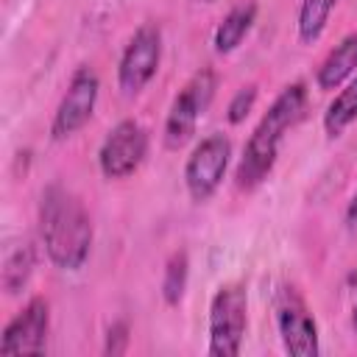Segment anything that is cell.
<instances>
[{
  "label": "cell",
  "mask_w": 357,
  "mask_h": 357,
  "mask_svg": "<svg viewBox=\"0 0 357 357\" xmlns=\"http://www.w3.org/2000/svg\"><path fill=\"white\" fill-rule=\"evenodd\" d=\"M50 329V304L42 296H33L3 329L0 335V354H42Z\"/></svg>",
  "instance_id": "obj_10"
},
{
  "label": "cell",
  "mask_w": 357,
  "mask_h": 357,
  "mask_svg": "<svg viewBox=\"0 0 357 357\" xmlns=\"http://www.w3.org/2000/svg\"><path fill=\"white\" fill-rule=\"evenodd\" d=\"M346 223H349L351 229H357V192L351 195V201H349V206H346Z\"/></svg>",
  "instance_id": "obj_19"
},
{
  "label": "cell",
  "mask_w": 357,
  "mask_h": 357,
  "mask_svg": "<svg viewBox=\"0 0 357 357\" xmlns=\"http://www.w3.org/2000/svg\"><path fill=\"white\" fill-rule=\"evenodd\" d=\"M148 156V131L137 120H120L112 126L98 151V167L106 178H128Z\"/></svg>",
  "instance_id": "obj_8"
},
{
  "label": "cell",
  "mask_w": 357,
  "mask_h": 357,
  "mask_svg": "<svg viewBox=\"0 0 357 357\" xmlns=\"http://www.w3.org/2000/svg\"><path fill=\"white\" fill-rule=\"evenodd\" d=\"M33 265H36L33 245L25 243V245L14 248L6 257V265H3V287H6V293H17L20 287H25L28 276L33 273Z\"/></svg>",
  "instance_id": "obj_16"
},
{
  "label": "cell",
  "mask_w": 357,
  "mask_h": 357,
  "mask_svg": "<svg viewBox=\"0 0 357 357\" xmlns=\"http://www.w3.org/2000/svg\"><path fill=\"white\" fill-rule=\"evenodd\" d=\"M98 89H100V81H98V73L92 67H78L73 73L67 92L61 95L59 109H56L53 123H50V137L56 142L70 139L75 131H81L89 123L95 103H98Z\"/></svg>",
  "instance_id": "obj_9"
},
{
  "label": "cell",
  "mask_w": 357,
  "mask_h": 357,
  "mask_svg": "<svg viewBox=\"0 0 357 357\" xmlns=\"http://www.w3.org/2000/svg\"><path fill=\"white\" fill-rule=\"evenodd\" d=\"M229 159H231V139L226 134H209L192 148L184 165V187L195 204H204L218 192Z\"/></svg>",
  "instance_id": "obj_6"
},
{
  "label": "cell",
  "mask_w": 357,
  "mask_h": 357,
  "mask_svg": "<svg viewBox=\"0 0 357 357\" xmlns=\"http://www.w3.org/2000/svg\"><path fill=\"white\" fill-rule=\"evenodd\" d=\"M257 11H259V6H257L254 0H245V3L234 6V8L218 22V28H215V36H212L215 50H218V53H231V50H237L240 42H243V39L248 36V31L254 28Z\"/></svg>",
  "instance_id": "obj_12"
},
{
  "label": "cell",
  "mask_w": 357,
  "mask_h": 357,
  "mask_svg": "<svg viewBox=\"0 0 357 357\" xmlns=\"http://www.w3.org/2000/svg\"><path fill=\"white\" fill-rule=\"evenodd\" d=\"M304 112H307V84L293 81L273 98V103L259 117L251 137L245 139L243 156L234 170V184L240 190L251 192L271 176L284 134L304 117Z\"/></svg>",
  "instance_id": "obj_2"
},
{
  "label": "cell",
  "mask_w": 357,
  "mask_h": 357,
  "mask_svg": "<svg viewBox=\"0 0 357 357\" xmlns=\"http://www.w3.org/2000/svg\"><path fill=\"white\" fill-rule=\"evenodd\" d=\"M354 73H357V31L346 33V36L326 53V59L318 64L315 84H318V89L332 92V89H340Z\"/></svg>",
  "instance_id": "obj_11"
},
{
  "label": "cell",
  "mask_w": 357,
  "mask_h": 357,
  "mask_svg": "<svg viewBox=\"0 0 357 357\" xmlns=\"http://www.w3.org/2000/svg\"><path fill=\"white\" fill-rule=\"evenodd\" d=\"M162 61V31L153 22L139 25L123 47L117 64V84L123 95H139L156 75Z\"/></svg>",
  "instance_id": "obj_7"
},
{
  "label": "cell",
  "mask_w": 357,
  "mask_h": 357,
  "mask_svg": "<svg viewBox=\"0 0 357 357\" xmlns=\"http://www.w3.org/2000/svg\"><path fill=\"white\" fill-rule=\"evenodd\" d=\"M335 6H337V0H301L298 17H296V31L304 45H312L321 39Z\"/></svg>",
  "instance_id": "obj_14"
},
{
  "label": "cell",
  "mask_w": 357,
  "mask_h": 357,
  "mask_svg": "<svg viewBox=\"0 0 357 357\" xmlns=\"http://www.w3.org/2000/svg\"><path fill=\"white\" fill-rule=\"evenodd\" d=\"M204 3H212V0H204Z\"/></svg>",
  "instance_id": "obj_21"
},
{
  "label": "cell",
  "mask_w": 357,
  "mask_h": 357,
  "mask_svg": "<svg viewBox=\"0 0 357 357\" xmlns=\"http://www.w3.org/2000/svg\"><path fill=\"white\" fill-rule=\"evenodd\" d=\"M248 326V293L243 282H223L209 301V354L237 357Z\"/></svg>",
  "instance_id": "obj_3"
},
{
  "label": "cell",
  "mask_w": 357,
  "mask_h": 357,
  "mask_svg": "<svg viewBox=\"0 0 357 357\" xmlns=\"http://www.w3.org/2000/svg\"><path fill=\"white\" fill-rule=\"evenodd\" d=\"M39 240L61 271L84 268L92 251V218L64 184H47L39 198Z\"/></svg>",
  "instance_id": "obj_1"
},
{
  "label": "cell",
  "mask_w": 357,
  "mask_h": 357,
  "mask_svg": "<svg viewBox=\"0 0 357 357\" xmlns=\"http://www.w3.org/2000/svg\"><path fill=\"white\" fill-rule=\"evenodd\" d=\"M351 329H354V335H357V301H354V307H351Z\"/></svg>",
  "instance_id": "obj_20"
},
{
  "label": "cell",
  "mask_w": 357,
  "mask_h": 357,
  "mask_svg": "<svg viewBox=\"0 0 357 357\" xmlns=\"http://www.w3.org/2000/svg\"><path fill=\"white\" fill-rule=\"evenodd\" d=\"M187 279H190L187 251H173L170 259H167V265H165V276H162V298H165V304L176 307L184 298Z\"/></svg>",
  "instance_id": "obj_15"
},
{
  "label": "cell",
  "mask_w": 357,
  "mask_h": 357,
  "mask_svg": "<svg viewBox=\"0 0 357 357\" xmlns=\"http://www.w3.org/2000/svg\"><path fill=\"white\" fill-rule=\"evenodd\" d=\"M354 120H357V73L340 86V92L326 106V112H324V131L329 137H340Z\"/></svg>",
  "instance_id": "obj_13"
},
{
  "label": "cell",
  "mask_w": 357,
  "mask_h": 357,
  "mask_svg": "<svg viewBox=\"0 0 357 357\" xmlns=\"http://www.w3.org/2000/svg\"><path fill=\"white\" fill-rule=\"evenodd\" d=\"M273 318L282 337V346L293 357H315L321 351L318 324L304 301V296L293 284H282L273 298Z\"/></svg>",
  "instance_id": "obj_5"
},
{
  "label": "cell",
  "mask_w": 357,
  "mask_h": 357,
  "mask_svg": "<svg viewBox=\"0 0 357 357\" xmlns=\"http://www.w3.org/2000/svg\"><path fill=\"white\" fill-rule=\"evenodd\" d=\"M128 324L126 321H114L112 326H109V332H106V343H103V354H112V357H117V354H126V349H128Z\"/></svg>",
  "instance_id": "obj_18"
},
{
  "label": "cell",
  "mask_w": 357,
  "mask_h": 357,
  "mask_svg": "<svg viewBox=\"0 0 357 357\" xmlns=\"http://www.w3.org/2000/svg\"><path fill=\"white\" fill-rule=\"evenodd\" d=\"M218 89V75L212 67H201L190 75V81L178 89V95L170 103V112L165 117V145L170 151L181 148L192 134L204 112L209 109Z\"/></svg>",
  "instance_id": "obj_4"
},
{
  "label": "cell",
  "mask_w": 357,
  "mask_h": 357,
  "mask_svg": "<svg viewBox=\"0 0 357 357\" xmlns=\"http://www.w3.org/2000/svg\"><path fill=\"white\" fill-rule=\"evenodd\" d=\"M254 103H257V84L240 86V89L234 92V98L229 100V109H226L229 123H231V126H240V123L248 117V112L254 109Z\"/></svg>",
  "instance_id": "obj_17"
}]
</instances>
